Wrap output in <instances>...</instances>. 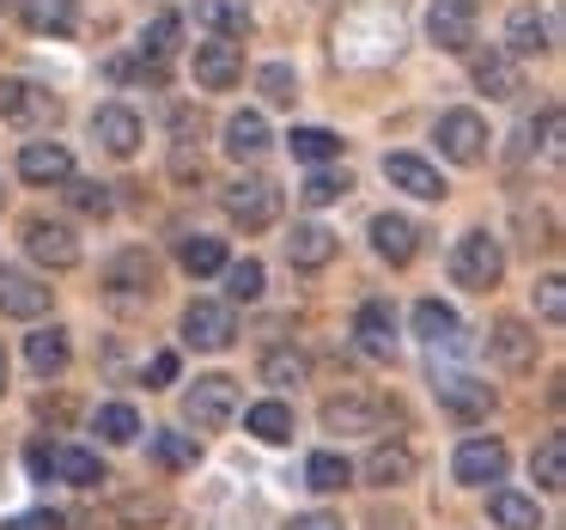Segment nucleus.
<instances>
[{"mask_svg":"<svg viewBox=\"0 0 566 530\" xmlns=\"http://www.w3.org/2000/svg\"><path fill=\"white\" fill-rule=\"evenodd\" d=\"M220 274H226V299H232V305H250V299H262V281H269L256 257H244V262H226Z\"/></svg>","mask_w":566,"mask_h":530,"instance_id":"4c0bfd02","label":"nucleus"},{"mask_svg":"<svg viewBox=\"0 0 566 530\" xmlns=\"http://www.w3.org/2000/svg\"><path fill=\"white\" fill-rule=\"evenodd\" d=\"M238 335V318L232 305H220V299H196V305L184 311V342L201 347V354H226Z\"/></svg>","mask_w":566,"mask_h":530,"instance_id":"0eeeda50","label":"nucleus"},{"mask_svg":"<svg viewBox=\"0 0 566 530\" xmlns=\"http://www.w3.org/2000/svg\"><path fill=\"white\" fill-rule=\"evenodd\" d=\"M269 147H274V135H269V116L262 111L226 116V153H232V159H262Z\"/></svg>","mask_w":566,"mask_h":530,"instance_id":"5701e85b","label":"nucleus"},{"mask_svg":"<svg viewBox=\"0 0 566 530\" xmlns=\"http://www.w3.org/2000/svg\"><path fill=\"white\" fill-rule=\"evenodd\" d=\"M554 31H548V13L542 7H512V19H505V43L500 50L512 55V62H524V55H542V50H554Z\"/></svg>","mask_w":566,"mask_h":530,"instance_id":"aec40b11","label":"nucleus"},{"mask_svg":"<svg viewBox=\"0 0 566 530\" xmlns=\"http://www.w3.org/2000/svg\"><path fill=\"white\" fill-rule=\"evenodd\" d=\"M25 360H31V372L38 378H62L67 372V360H74V342H67V330H38V335H25Z\"/></svg>","mask_w":566,"mask_h":530,"instance_id":"393cba45","label":"nucleus"},{"mask_svg":"<svg viewBox=\"0 0 566 530\" xmlns=\"http://www.w3.org/2000/svg\"><path fill=\"white\" fill-rule=\"evenodd\" d=\"M536 311H542V323H560L566 318V281H560V274H542V281H536Z\"/></svg>","mask_w":566,"mask_h":530,"instance_id":"a18cd8bd","label":"nucleus"},{"mask_svg":"<svg viewBox=\"0 0 566 530\" xmlns=\"http://www.w3.org/2000/svg\"><path fill=\"white\" fill-rule=\"evenodd\" d=\"M354 342H359V354H371V360H396V311H390V299H366V305L354 311Z\"/></svg>","mask_w":566,"mask_h":530,"instance_id":"4468645a","label":"nucleus"},{"mask_svg":"<svg viewBox=\"0 0 566 530\" xmlns=\"http://www.w3.org/2000/svg\"><path fill=\"white\" fill-rule=\"evenodd\" d=\"M25 469H31L38 481H50V476H55V445H31V451H25Z\"/></svg>","mask_w":566,"mask_h":530,"instance_id":"de8ad7c7","label":"nucleus"},{"mask_svg":"<svg viewBox=\"0 0 566 530\" xmlns=\"http://www.w3.org/2000/svg\"><path fill=\"white\" fill-rule=\"evenodd\" d=\"M232 415H238V378H226V372H208L184 391V420L196 433H220Z\"/></svg>","mask_w":566,"mask_h":530,"instance_id":"7ed1b4c3","label":"nucleus"},{"mask_svg":"<svg viewBox=\"0 0 566 530\" xmlns=\"http://www.w3.org/2000/svg\"><path fill=\"white\" fill-rule=\"evenodd\" d=\"M196 19L213 31V38H244L250 31V0H196Z\"/></svg>","mask_w":566,"mask_h":530,"instance_id":"bb28decb","label":"nucleus"},{"mask_svg":"<svg viewBox=\"0 0 566 530\" xmlns=\"http://www.w3.org/2000/svg\"><path fill=\"white\" fill-rule=\"evenodd\" d=\"M220 208L232 226H244V232H269L274 220H281V189L269 184V177H238V184L220 189Z\"/></svg>","mask_w":566,"mask_h":530,"instance_id":"f03ea898","label":"nucleus"},{"mask_svg":"<svg viewBox=\"0 0 566 530\" xmlns=\"http://www.w3.org/2000/svg\"><path fill=\"white\" fill-rule=\"evenodd\" d=\"M31 111H43V98L25 86V80H0V116L13 123V116H31Z\"/></svg>","mask_w":566,"mask_h":530,"instance_id":"c03bdc74","label":"nucleus"},{"mask_svg":"<svg viewBox=\"0 0 566 530\" xmlns=\"http://www.w3.org/2000/svg\"><path fill=\"white\" fill-rule=\"evenodd\" d=\"M500 274H505L500 238H493V232H463V238H457V250H451V281L457 287H469V293H493Z\"/></svg>","mask_w":566,"mask_h":530,"instance_id":"f257e3e1","label":"nucleus"},{"mask_svg":"<svg viewBox=\"0 0 566 530\" xmlns=\"http://www.w3.org/2000/svg\"><path fill=\"white\" fill-rule=\"evenodd\" d=\"M432 141H439V153L451 165H481L488 159V123H481L475 111H444L439 128H432Z\"/></svg>","mask_w":566,"mask_h":530,"instance_id":"423d86ee","label":"nucleus"},{"mask_svg":"<svg viewBox=\"0 0 566 530\" xmlns=\"http://www.w3.org/2000/svg\"><path fill=\"white\" fill-rule=\"evenodd\" d=\"M13 524H19V530H67V518L43 506V512H25V518H13Z\"/></svg>","mask_w":566,"mask_h":530,"instance_id":"09e8293b","label":"nucleus"},{"mask_svg":"<svg viewBox=\"0 0 566 530\" xmlns=\"http://www.w3.org/2000/svg\"><path fill=\"white\" fill-rule=\"evenodd\" d=\"M347 196V177H335V172H311L305 184H298V201L305 208H329V201H342Z\"/></svg>","mask_w":566,"mask_h":530,"instance_id":"37998d69","label":"nucleus"},{"mask_svg":"<svg viewBox=\"0 0 566 530\" xmlns=\"http://www.w3.org/2000/svg\"><path fill=\"white\" fill-rule=\"evenodd\" d=\"M50 293L55 287H43L38 274H19V269H0V318H43L50 311Z\"/></svg>","mask_w":566,"mask_h":530,"instance_id":"a211bd4d","label":"nucleus"},{"mask_svg":"<svg viewBox=\"0 0 566 530\" xmlns=\"http://www.w3.org/2000/svg\"><path fill=\"white\" fill-rule=\"evenodd\" d=\"M67 201H74L86 220H104V214L116 208V196H111V184H98V177H67Z\"/></svg>","mask_w":566,"mask_h":530,"instance_id":"ea45409f","label":"nucleus"},{"mask_svg":"<svg viewBox=\"0 0 566 530\" xmlns=\"http://www.w3.org/2000/svg\"><path fill=\"white\" fill-rule=\"evenodd\" d=\"M92 141H98L104 153H116V159H135L147 128H140V116L128 111V104H98V111H92Z\"/></svg>","mask_w":566,"mask_h":530,"instance_id":"1a4fd4ad","label":"nucleus"},{"mask_svg":"<svg viewBox=\"0 0 566 530\" xmlns=\"http://www.w3.org/2000/svg\"><path fill=\"white\" fill-rule=\"evenodd\" d=\"M244 80V50H238L232 38H208L196 43V86L201 92H226Z\"/></svg>","mask_w":566,"mask_h":530,"instance_id":"9d476101","label":"nucleus"},{"mask_svg":"<svg viewBox=\"0 0 566 530\" xmlns=\"http://www.w3.org/2000/svg\"><path fill=\"white\" fill-rule=\"evenodd\" d=\"M19 19H25V31H38V38H74L80 7L74 0H19Z\"/></svg>","mask_w":566,"mask_h":530,"instance_id":"4be33fe9","label":"nucleus"},{"mask_svg":"<svg viewBox=\"0 0 566 530\" xmlns=\"http://www.w3.org/2000/svg\"><path fill=\"white\" fill-rule=\"evenodd\" d=\"M415 335L432 347V354H439V347L463 342V323H457V311L444 305V299H420V305H415Z\"/></svg>","mask_w":566,"mask_h":530,"instance_id":"b1692460","label":"nucleus"},{"mask_svg":"<svg viewBox=\"0 0 566 530\" xmlns=\"http://www.w3.org/2000/svg\"><path fill=\"white\" fill-rule=\"evenodd\" d=\"M147 378H153V391H165V384H177V354H171V347H165V354H153Z\"/></svg>","mask_w":566,"mask_h":530,"instance_id":"49530a36","label":"nucleus"},{"mask_svg":"<svg viewBox=\"0 0 566 530\" xmlns=\"http://www.w3.org/2000/svg\"><path fill=\"white\" fill-rule=\"evenodd\" d=\"M371 250H378L390 269H408V262L420 257V226L408 220V214H378V220H371Z\"/></svg>","mask_w":566,"mask_h":530,"instance_id":"f3484780","label":"nucleus"},{"mask_svg":"<svg viewBox=\"0 0 566 530\" xmlns=\"http://www.w3.org/2000/svg\"><path fill=\"white\" fill-rule=\"evenodd\" d=\"M147 451H153V464H159V469H196L201 464L196 433H153Z\"/></svg>","mask_w":566,"mask_h":530,"instance_id":"7c9ffc66","label":"nucleus"},{"mask_svg":"<svg viewBox=\"0 0 566 530\" xmlns=\"http://www.w3.org/2000/svg\"><path fill=\"white\" fill-rule=\"evenodd\" d=\"M98 439H104V445H135V439H140L135 403H104V408H98Z\"/></svg>","mask_w":566,"mask_h":530,"instance_id":"e433bc0d","label":"nucleus"},{"mask_svg":"<svg viewBox=\"0 0 566 530\" xmlns=\"http://www.w3.org/2000/svg\"><path fill=\"white\" fill-rule=\"evenodd\" d=\"M469 74H475V86L488 92V98H517V92H524V67L512 62V55L500 50V43H488V50H475L469 55Z\"/></svg>","mask_w":566,"mask_h":530,"instance_id":"f8f14e48","label":"nucleus"},{"mask_svg":"<svg viewBox=\"0 0 566 530\" xmlns=\"http://www.w3.org/2000/svg\"><path fill=\"white\" fill-rule=\"evenodd\" d=\"M384 177H390V189H402L415 201H444L439 165H427L420 153H384Z\"/></svg>","mask_w":566,"mask_h":530,"instance_id":"9b49d317","label":"nucleus"},{"mask_svg":"<svg viewBox=\"0 0 566 530\" xmlns=\"http://www.w3.org/2000/svg\"><path fill=\"white\" fill-rule=\"evenodd\" d=\"M384 427V403L378 396H359V391H342L323 403V433H378Z\"/></svg>","mask_w":566,"mask_h":530,"instance_id":"2eb2a0df","label":"nucleus"},{"mask_svg":"<svg viewBox=\"0 0 566 530\" xmlns=\"http://www.w3.org/2000/svg\"><path fill=\"white\" fill-rule=\"evenodd\" d=\"M244 427L256 433L262 445H286V439H293V408H286L281 396H269V403H256L244 415Z\"/></svg>","mask_w":566,"mask_h":530,"instance_id":"c756f323","label":"nucleus"},{"mask_svg":"<svg viewBox=\"0 0 566 530\" xmlns=\"http://www.w3.org/2000/svg\"><path fill=\"white\" fill-rule=\"evenodd\" d=\"M55 476L74 481V488H98V481H111V476H104V464H98V451H80V445L55 451Z\"/></svg>","mask_w":566,"mask_h":530,"instance_id":"c9c22d12","label":"nucleus"},{"mask_svg":"<svg viewBox=\"0 0 566 530\" xmlns=\"http://www.w3.org/2000/svg\"><path fill=\"white\" fill-rule=\"evenodd\" d=\"M256 92H262L269 104H293V98H298V74H293L286 62H269V67L256 74Z\"/></svg>","mask_w":566,"mask_h":530,"instance_id":"79ce46f5","label":"nucleus"},{"mask_svg":"<svg viewBox=\"0 0 566 530\" xmlns=\"http://www.w3.org/2000/svg\"><path fill=\"white\" fill-rule=\"evenodd\" d=\"M432 391H439V408H451L457 420H488V408H493V391L481 378H469V372H444Z\"/></svg>","mask_w":566,"mask_h":530,"instance_id":"6ab92c4d","label":"nucleus"},{"mask_svg":"<svg viewBox=\"0 0 566 530\" xmlns=\"http://www.w3.org/2000/svg\"><path fill=\"white\" fill-rule=\"evenodd\" d=\"M347 481H354V464L342 451H317L305 464V488H317V493H342Z\"/></svg>","mask_w":566,"mask_h":530,"instance_id":"473e14b6","label":"nucleus"},{"mask_svg":"<svg viewBox=\"0 0 566 530\" xmlns=\"http://www.w3.org/2000/svg\"><path fill=\"white\" fill-rule=\"evenodd\" d=\"M488 512H493V524H500V530H542V512H536V500H530V493L493 488L488 493Z\"/></svg>","mask_w":566,"mask_h":530,"instance_id":"cd10ccee","label":"nucleus"},{"mask_svg":"<svg viewBox=\"0 0 566 530\" xmlns=\"http://www.w3.org/2000/svg\"><path fill=\"white\" fill-rule=\"evenodd\" d=\"M286 147H293V159H305V165L342 159V135H329V128H293V135H286Z\"/></svg>","mask_w":566,"mask_h":530,"instance_id":"f704fd0d","label":"nucleus"},{"mask_svg":"<svg viewBox=\"0 0 566 530\" xmlns=\"http://www.w3.org/2000/svg\"><path fill=\"white\" fill-rule=\"evenodd\" d=\"M408 476H415V451H408V445H378V451L366 457L371 488H402Z\"/></svg>","mask_w":566,"mask_h":530,"instance_id":"c85d7f7f","label":"nucleus"},{"mask_svg":"<svg viewBox=\"0 0 566 530\" xmlns=\"http://www.w3.org/2000/svg\"><path fill=\"white\" fill-rule=\"evenodd\" d=\"M19 177L38 184V189L67 184V177H74V153H67L62 141H25V147H19Z\"/></svg>","mask_w":566,"mask_h":530,"instance_id":"dca6fc26","label":"nucleus"},{"mask_svg":"<svg viewBox=\"0 0 566 530\" xmlns=\"http://www.w3.org/2000/svg\"><path fill=\"white\" fill-rule=\"evenodd\" d=\"M530 469H536V488H548V493L566 488V439H560V433H548V439L536 445Z\"/></svg>","mask_w":566,"mask_h":530,"instance_id":"2f4dec72","label":"nucleus"},{"mask_svg":"<svg viewBox=\"0 0 566 530\" xmlns=\"http://www.w3.org/2000/svg\"><path fill=\"white\" fill-rule=\"evenodd\" d=\"M153 287H159V269H153L147 250H123V257L104 269V299H111L116 311H140L153 299Z\"/></svg>","mask_w":566,"mask_h":530,"instance_id":"20e7f679","label":"nucleus"},{"mask_svg":"<svg viewBox=\"0 0 566 530\" xmlns=\"http://www.w3.org/2000/svg\"><path fill=\"white\" fill-rule=\"evenodd\" d=\"M311 360L293 354V347H274V354H262V384H274V391H286V384H305Z\"/></svg>","mask_w":566,"mask_h":530,"instance_id":"a19ab883","label":"nucleus"},{"mask_svg":"<svg viewBox=\"0 0 566 530\" xmlns=\"http://www.w3.org/2000/svg\"><path fill=\"white\" fill-rule=\"evenodd\" d=\"M505 464H512V451H505L500 439H488V433H475V439L457 445L451 476L463 481V488H488V481H505Z\"/></svg>","mask_w":566,"mask_h":530,"instance_id":"6e6552de","label":"nucleus"},{"mask_svg":"<svg viewBox=\"0 0 566 530\" xmlns=\"http://www.w3.org/2000/svg\"><path fill=\"white\" fill-rule=\"evenodd\" d=\"M0 530H19V524H0Z\"/></svg>","mask_w":566,"mask_h":530,"instance_id":"603ef678","label":"nucleus"},{"mask_svg":"<svg viewBox=\"0 0 566 530\" xmlns=\"http://www.w3.org/2000/svg\"><path fill=\"white\" fill-rule=\"evenodd\" d=\"M25 250L43 269H74L80 262V238H74V226H62V220H25Z\"/></svg>","mask_w":566,"mask_h":530,"instance_id":"ddd939ff","label":"nucleus"},{"mask_svg":"<svg viewBox=\"0 0 566 530\" xmlns=\"http://www.w3.org/2000/svg\"><path fill=\"white\" fill-rule=\"evenodd\" d=\"M0 396H7V354H0Z\"/></svg>","mask_w":566,"mask_h":530,"instance_id":"3c124183","label":"nucleus"},{"mask_svg":"<svg viewBox=\"0 0 566 530\" xmlns=\"http://www.w3.org/2000/svg\"><path fill=\"white\" fill-rule=\"evenodd\" d=\"M427 38H432V50H444V55H469L475 50V0H432Z\"/></svg>","mask_w":566,"mask_h":530,"instance_id":"39448f33","label":"nucleus"},{"mask_svg":"<svg viewBox=\"0 0 566 530\" xmlns=\"http://www.w3.org/2000/svg\"><path fill=\"white\" fill-rule=\"evenodd\" d=\"M488 347H493V360H500V366H512V372H524L530 360H536V335L524 330V323H493V335H488Z\"/></svg>","mask_w":566,"mask_h":530,"instance_id":"a878e982","label":"nucleus"},{"mask_svg":"<svg viewBox=\"0 0 566 530\" xmlns=\"http://www.w3.org/2000/svg\"><path fill=\"white\" fill-rule=\"evenodd\" d=\"M286 530H342V518H335V512H298Z\"/></svg>","mask_w":566,"mask_h":530,"instance_id":"8fccbe9b","label":"nucleus"},{"mask_svg":"<svg viewBox=\"0 0 566 530\" xmlns=\"http://www.w3.org/2000/svg\"><path fill=\"white\" fill-rule=\"evenodd\" d=\"M177 38H184V19H177V13H159L147 31H140V62H147V55H153V67L171 62V55H177Z\"/></svg>","mask_w":566,"mask_h":530,"instance_id":"72a5a7b5","label":"nucleus"},{"mask_svg":"<svg viewBox=\"0 0 566 530\" xmlns=\"http://www.w3.org/2000/svg\"><path fill=\"white\" fill-rule=\"evenodd\" d=\"M177 262H184L189 274H220L226 269V245L220 238H184V245H177Z\"/></svg>","mask_w":566,"mask_h":530,"instance_id":"58836bf2","label":"nucleus"},{"mask_svg":"<svg viewBox=\"0 0 566 530\" xmlns=\"http://www.w3.org/2000/svg\"><path fill=\"white\" fill-rule=\"evenodd\" d=\"M335 250H342V238H335L329 226H317V220L293 226V238H286V262H293V269H329Z\"/></svg>","mask_w":566,"mask_h":530,"instance_id":"412c9836","label":"nucleus"}]
</instances>
